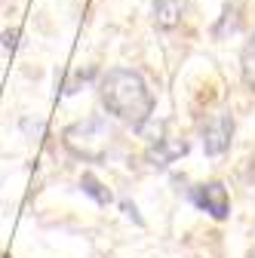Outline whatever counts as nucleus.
Wrapping results in <instances>:
<instances>
[{"label":"nucleus","instance_id":"39448f33","mask_svg":"<svg viewBox=\"0 0 255 258\" xmlns=\"http://www.w3.org/2000/svg\"><path fill=\"white\" fill-rule=\"evenodd\" d=\"M187 151V142H169V139H157V148L148 151V160L154 166H166L175 157H181Z\"/></svg>","mask_w":255,"mask_h":258},{"label":"nucleus","instance_id":"423d86ee","mask_svg":"<svg viewBox=\"0 0 255 258\" xmlns=\"http://www.w3.org/2000/svg\"><path fill=\"white\" fill-rule=\"evenodd\" d=\"M181 16V4L178 0H157L154 4V22L160 28H175Z\"/></svg>","mask_w":255,"mask_h":258},{"label":"nucleus","instance_id":"0eeeda50","mask_svg":"<svg viewBox=\"0 0 255 258\" xmlns=\"http://www.w3.org/2000/svg\"><path fill=\"white\" fill-rule=\"evenodd\" d=\"M80 187H83V194H89V197L99 203V206H108V203H111V190H108L99 178H95V175L86 172V175L80 178Z\"/></svg>","mask_w":255,"mask_h":258},{"label":"nucleus","instance_id":"f03ea898","mask_svg":"<svg viewBox=\"0 0 255 258\" xmlns=\"http://www.w3.org/2000/svg\"><path fill=\"white\" fill-rule=\"evenodd\" d=\"M111 145V129L102 117H89L65 129V148L83 160H102Z\"/></svg>","mask_w":255,"mask_h":258},{"label":"nucleus","instance_id":"7ed1b4c3","mask_svg":"<svg viewBox=\"0 0 255 258\" xmlns=\"http://www.w3.org/2000/svg\"><path fill=\"white\" fill-rule=\"evenodd\" d=\"M234 139V117L231 114H212L203 126V151L209 157H218L231 148Z\"/></svg>","mask_w":255,"mask_h":258},{"label":"nucleus","instance_id":"1a4fd4ad","mask_svg":"<svg viewBox=\"0 0 255 258\" xmlns=\"http://www.w3.org/2000/svg\"><path fill=\"white\" fill-rule=\"evenodd\" d=\"M16 37H19V31H7V34H4V46L13 49V46H16Z\"/></svg>","mask_w":255,"mask_h":258},{"label":"nucleus","instance_id":"9d476101","mask_svg":"<svg viewBox=\"0 0 255 258\" xmlns=\"http://www.w3.org/2000/svg\"><path fill=\"white\" fill-rule=\"evenodd\" d=\"M249 258H255V252H249Z\"/></svg>","mask_w":255,"mask_h":258},{"label":"nucleus","instance_id":"20e7f679","mask_svg":"<svg viewBox=\"0 0 255 258\" xmlns=\"http://www.w3.org/2000/svg\"><path fill=\"white\" fill-rule=\"evenodd\" d=\"M194 203L200 209H206L215 221H225L228 218V209H231V200H228V187L221 181H206V184H197L194 187Z\"/></svg>","mask_w":255,"mask_h":258},{"label":"nucleus","instance_id":"f257e3e1","mask_svg":"<svg viewBox=\"0 0 255 258\" xmlns=\"http://www.w3.org/2000/svg\"><path fill=\"white\" fill-rule=\"evenodd\" d=\"M99 95H102V105L108 108V114H114L117 120L130 123L136 129H142L154 114V95L148 83L142 80V74L130 68L108 71L99 83Z\"/></svg>","mask_w":255,"mask_h":258},{"label":"nucleus","instance_id":"6e6552de","mask_svg":"<svg viewBox=\"0 0 255 258\" xmlns=\"http://www.w3.org/2000/svg\"><path fill=\"white\" fill-rule=\"evenodd\" d=\"M240 64H243V83H246L249 89H255V34H252L249 43L243 46V58H240Z\"/></svg>","mask_w":255,"mask_h":258}]
</instances>
